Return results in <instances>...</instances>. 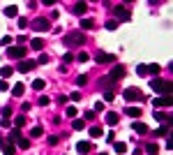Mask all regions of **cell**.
<instances>
[{"label": "cell", "mask_w": 173, "mask_h": 155, "mask_svg": "<svg viewBox=\"0 0 173 155\" xmlns=\"http://www.w3.org/2000/svg\"><path fill=\"white\" fill-rule=\"evenodd\" d=\"M19 139H21V130L12 127V132H9V139H7V141H12V144H14V141H19Z\"/></svg>", "instance_id": "cell-18"}, {"label": "cell", "mask_w": 173, "mask_h": 155, "mask_svg": "<svg viewBox=\"0 0 173 155\" xmlns=\"http://www.w3.org/2000/svg\"><path fill=\"white\" fill-rule=\"evenodd\" d=\"M152 104L157 106V111H159V109H164V106L169 109V106H171V95H157Z\"/></svg>", "instance_id": "cell-7"}, {"label": "cell", "mask_w": 173, "mask_h": 155, "mask_svg": "<svg viewBox=\"0 0 173 155\" xmlns=\"http://www.w3.org/2000/svg\"><path fill=\"white\" fill-rule=\"evenodd\" d=\"M19 28H28V19H23V16H21V19H19Z\"/></svg>", "instance_id": "cell-43"}, {"label": "cell", "mask_w": 173, "mask_h": 155, "mask_svg": "<svg viewBox=\"0 0 173 155\" xmlns=\"http://www.w3.org/2000/svg\"><path fill=\"white\" fill-rule=\"evenodd\" d=\"M122 76H125V65H113V70L109 72V76H106V79H102V83H106V86H111L113 81L122 79Z\"/></svg>", "instance_id": "cell-3"}, {"label": "cell", "mask_w": 173, "mask_h": 155, "mask_svg": "<svg viewBox=\"0 0 173 155\" xmlns=\"http://www.w3.org/2000/svg\"><path fill=\"white\" fill-rule=\"evenodd\" d=\"M104 28H106V30H116V28H118V21H109Z\"/></svg>", "instance_id": "cell-35"}, {"label": "cell", "mask_w": 173, "mask_h": 155, "mask_svg": "<svg viewBox=\"0 0 173 155\" xmlns=\"http://www.w3.org/2000/svg\"><path fill=\"white\" fill-rule=\"evenodd\" d=\"M44 63H49V53H42V56H39L37 65H44Z\"/></svg>", "instance_id": "cell-36"}, {"label": "cell", "mask_w": 173, "mask_h": 155, "mask_svg": "<svg viewBox=\"0 0 173 155\" xmlns=\"http://www.w3.org/2000/svg\"><path fill=\"white\" fill-rule=\"evenodd\" d=\"M86 9H88V5H86V3H76V5H74V9H72V12L81 16V14H86Z\"/></svg>", "instance_id": "cell-16"}, {"label": "cell", "mask_w": 173, "mask_h": 155, "mask_svg": "<svg viewBox=\"0 0 173 155\" xmlns=\"http://www.w3.org/2000/svg\"><path fill=\"white\" fill-rule=\"evenodd\" d=\"M0 148H2L5 155H14L16 153V146L12 144V141H7V139H0Z\"/></svg>", "instance_id": "cell-9"}, {"label": "cell", "mask_w": 173, "mask_h": 155, "mask_svg": "<svg viewBox=\"0 0 173 155\" xmlns=\"http://www.w3.org/2000/svg\"><path fill=\"white\" fill-rule=\"evenodd\" d=\"M102 155H106V153H102Z\"/></svg>", "instance_id": "cell-50"}, {"label": "cell", "mask_w": 173, "mask_h": 155, "mask_svg": "<svg viewBox=\"0 0 173 155\" xmlns=\"http://www.w3.org/2000/svg\"><path fill=\"white\" fill-rule=\"evenodd\" d=\"M125 114L132 116V118H141V106H127V109H125Z\"/></svg>", "instance_id": "cell-13"}, {"label": "cell", "mask_w": 173, "mask_h": 155, "mask_svg": "<svg viewBox=\"0 0 173 155\" xmlns=\"http://www.w3.org/2000/svg\"><path fill=\"white\" fill-rule=\"evenodd\" d=\"M35 67H37V60H23V63L16 65V70H19V72H23V74L30 72V70H35Z\"/></svg>", "instance_id": "cell-8"}, {"label": "cell", "mask_w": 173, "mask_h": 155, "mask_svg": "<svg viewBox=\"0 0 173 155\" xmlns=\"http://www.w3.org/2000/svg\"><path fill=\"white\" fill-rule=\"evenodd\" d=\"M86 83H88V76L86 74H81L79 79H76V86H86Z\"/></svg>", "instance_id": "cell-34"}, {"label": "cell", "mask_w": 173, "mask_h": 155, "mask_svg": "<svg viewBox=\"0 0 173 155\" xmlns=\"http://www.w3.org/2000/svg\"><path fill=\"white\" fill-rule=\"evenodd\" d=\"M122 97L125 100H127V102H136V100H139V102H143V100H146V97H143V93H141V88H125V90H122Z\"/></svg>", "instance_id": "cell-4"}, {"label": "cell", "mask_w": 173, "mask_h": 155, "mask_svg": "<svg viewBox=\"0 0 173 155\" xmlns=\"http://www.w3.org/2000/svg\"><path fill=\"white\" fill-rule=\"evenodd\" d=\"M0 44H2V46H7V44H12V37H9V35H7V37H2V39H0Z\"/></svg>", "instance_id": "cell-41"}, {"label": "cell", "mask_w": 173, "mask_h": 155, "mask_svg": "<svg viewBox=\"0 0 173 155\" xmlns=\"http://www.w3.org/2000/svg\"><path fill=\"white\" fill-rule=\"evenodd\" d=\"M12 72H14V67H9V65H5V67L0 70V74H2V79H7V76H12Z\"/></svg>", "instance_id": "cell-24"}, {"label": "cell", "mask_w": 173, "mask_h": 155, "mask_svg": "<svg viewBox=\"0 0 173 155\" xmlns=\"http://www.w3.org/2000/svg\"><path fill=\"white\" fill-rule=\"evenodd\" d=\"M148 74L157 76V74H159V65H148Z\"/></svg>", "instance_id": "cell-30"}, {"label": "cell", "mask_w": 173, "mask_h": 155, "mask_svg": "<svg viewBox=\"0 0 173 155\" xmlns=\"http://www.w3.org/2000/svg\"><path fill=\"white\" fill-rule=\"evenodd\" d=\"M76 151H79L81 155H88V151H90V144H88V141H79V144H76Z\"/></svg>", "instance_id": "cell-14"}, {"label": "cell", "mask_w": 173, "mask_h": 155, "mask_svg": "<svg viewBox=\"0 0 173 155\" xmlns=\"http://www.w3.org/2000/svg\"><path fill=\"white\" fill-rule=\"evenodd\" d=\"M72 60H74V56H72V53H65V65L72 63Z\"/></svg>", "instance_id": "cell-47"}, {"label": "cell", "mask_w": 173, "mask_h": 155, "mask_svg": "<svg viewBox=\"0 0 173 155\" xmlns=\"http://www.w3.org/2000/svg\"><path fill=\"white\" fill-rule=\"evenodd\" d=\"M95 118V111H86V121H92Z\"/></svg>", "instance_id": "cell-49"}, {"label": "cell", "mask_w": 173, "mask_h": 155, "mask_svg": "<svg viewBox=\"0 0 173 155\" xmlns=\"http://www.w3.org/2000/svg\"><path fill=\"white\" fill-rule=\"evenodd\" d=\"M95 60H97V63H113L116 58H113L111 53H104V51H99L97 56H95Z\"/></svg>", "instance_id": "cell-11"}, {"label": "cell", "mask_w": 173, "mask_h": 155, "mask_svg": "<svg viewBox=\"0 0 173 155\" xmlns=\"http://www.w3.org/2000/svg\"><path fill=\"white\" fill-rule=\"evenodd\" d=\"M26 53H28V46H9V49H7L9 60H21Z\"/></svg>", "instance_id": "cell-5"}, {"label": "cell", "mask_w": 173, "mask_h": 155, "mask_svg": "<svg viewBox=\"0 0 173 155\" xmlns=\"http://www.w3.org/2000/svg\"><path fill=\"white\" fill-rule=\"evenodd\" d=\"M44 134V130H42V125H35V127L30 130V137H42Z\"/></svg>", "instance_id": "cell-26"}, {"label": "cell", "mask_w": 173, "mask_h": 155, "mask_svg": "<svg viewBox=\"0 0 173 155\" xmlns=\"http://www.w3.org/2000/svg\"><path fill=\"white\" fill-rule=\"evenodd\" d=\"M49 19H44V16H39V19H35L32 21V30H37V33H46L49 30Z\"/></svg>", "instance_id": "cell-6"}, {"label": "cell", "mask_w": 173, "mask_h": 155, "mask_svg": "<svg viewBox=\"0 0 173 155\" xmlns=\"http://www.w3.org/2000/svg\"><path fill=\"white\" fill-rule=\"evenodd\" d=\"M116 16H118V21H129V12L122 7V5H118L116 7Z\"/></svg>", "instance_id": "cell-10"}, {"label": "cell", "mask_w": 173, "mask_h": 155, "mask_svg": "<svg viewBox=\"0 0 173 155\" xmlns=\"http://www.w3.org/2000/svg\"><path fill=\"white\" fill-rule=\"evenodd\" d=\"M44 86H46V81H44V79H35V81H32V88H35V90H42Z\"/></svg>", "instance_id": "cell-25"}, {"label": "cell", "mask_w": 173, "mask_h": 155, "mask_svg": "<svg viewBox=\"0 0 173 155\" xmlns=\"http://www.w3.org/2000/svg\"><path fill=\"white\" fill-rule=\"evenodd\" d=\"M19 148L21 151H28V148H30V141L28 139H19Z\"/></svg>", "instance_id": "cell-31"}, {"label": "cell", "mask_w": 173, "mask_h": 155, "mask_svg": "<svg viewBox=\"0 0 173 155\" xmlns=\"http://www.w3.org/2000/svg\"><path fill=\"white\" fill-rule=\"evenodd\" d=\"M72 127H74L76 132H79V130H83V127H86V123H83V121H74V123H72Z\"/></svg>", "instance_id": "cell-33"}, {"label": "cell", "mask_w": 173, "mask_h": 155, "mask_svg": "<svg viewBox=\"0 0 173 155\" xmlns=\"http://www.w3.org/2000/svg\"><path fill=\"white\" fill-rule=\"evenodd\" d=\"M67 116H69V118H74V116H76V106H72V104L67 106Z\"/></svg>", "instance_id": "cell-38"}, {"label": "cell", "mask_w": 173, "mask_h": 155, "mask_svg": "<svg viewBox=\"0 0 173 155\" xmlns=\"http://www.w3.org/2000/svg\"><path fill=\"white\" fill-rule=\"evenodd\" d=\"M39 104L46 106V104H49V97H46V95H42V97H39Z\"/></svg>", "instance_id": "cell-44"}, {"label": "cell", "mask_w": 173, "mask_h": 155, "mask_svg": "<svg viewBox=\"0 0 173 155\" xmlns=\"http://www.w3.org/2000/svg\"><path fill=\"white\" fill-rule=\"evenodd\" d=\"M23 93H26V86H23V83H16V86L12 88V95H14V97H21Z\"/></svg>", "instance_id": "cell-15"}, {"label": "cell", "mask_w": 173, "mask_h": 155, "mask_svg": "<svg viewBox=\"0 0 173 155\" xmlns=\"http://www.w3.org/2000/svg\"><path fill=\"white\" fill-rule=\"evenodd\" d=\"M132 127H134V132H139V134H146L148 132V125L146 123H134Z\"/></svg>", "instance_id": "cell-19"}, {"label": "cell", "mask_w": 173, "mask_h": 155, "mask_svg": "<svg viewBox=\"0 0 173 155\" xmlns=\"http://www.w3.org/2000/svg\"><path fill=\"white\" fill-rule=\"evenodd\" d=\"M166 130H169V125H162V127H157V137H159V134H166Z\"/></svg>", "instance_id": "cell-42"}, {"label": "cell", "mask_w": 173, "mask_h": 155, "mask_svg": "<svg viewBox=\"0 0 173 155\" xmlns=\"http://www.w3.org/2000/svg\"><path fill=\"white\" fill-rule=\"evenodd\" d=\"M113 148H116V153H120V155L127 153V144H125V141H118V144H113Z\"/></svg>", "instance_id": "cell-20"}, {"label": "cell", "mask_w": 173, "mask_h": 155, "mask_svg": "<svg viewBox=\"0 0 173 155\" xmlns=\"http://www.w3.org/2000/svg\"><path fill=\"white\" fill-rule=\"evenodd\" d=\"M136 74H139V76H146V74H148V65H136Z\"/></svg>", "instance_id": "cell-28"}, {"label": "cell", "mask_w": 173, "mask_h": 155, "mask_svg": "<svg viewBox=\"0 0 173 155\" xmlns=\"http://www.w3.org/2000/svg\"><path fill=\"white\" fill-rule=\"evenodd\" d=\"M81 28H83V30L92 28V19H81ZM83 30H81V33H83Z\"/></svg>", "instance_id": "cell-29"}, {"label": "cell", "mask_w": 173, "mask_h": 155, "mask_svg": "<svg viewBox=\"0 0 173 155\" xmlns=\"http://www.w3.org/2000/svg\"><path fill=\"white\" fill-rule=\"evenodd\" d=\"M5 16H9V19L19 16V7H16V5H7V7H5Z\"/></svg>", "instance_id": "cell-12"}, {"label": "cell", "mask_w": 173, "mask_h": 155, "mask_svg": "<svg viewBox=\"0 0 173 155\" xmlns=\"http://www.w3.org/2000/svg\"><path fill=\"white\" fill-rule=\"evenodd\" d=\"M69 97H72V102H79V100H81V95H79V93H72Z\"/></svg>", "instance_id": "cell-46"}, {"label": "cell", "mask_w": 173, "mask_h": 155, "mask_svg": "<svg viewBox=\"0 0 173 155\" xmlns=\"http://www.w3.org/2000/svg\"><path fill=\"white\" fill-rule=\"evenodd\" d=\"M0 90H2V93H5V90H9V83L5 81V79H0Z\"/></svg>", "instance_id": "cell-39"}, {"label": "cell", "mask_w": 173, "mask_h": 155, "mask_svg": "<svg viewBox=\"0 0 173 155\" xmlns=\"http://www.w3.org/2000/svg\"><path fill=\"white\" fill-rule=\"evenodd\" d=\"M102 134H104V130L99 127V125H92L90 127V137H102Z\"/></svg>", "instance_id": "cell-23"}, {"label": "cell", "mask_w": 173, "mask_h": 155, "mask_svg": "<svg viewBox=\"0 0 173 155\" xmlns=\"http://www.w3.org/2000/svg\"><path fill=\"white\" fill-rule=\"evenodd\" d=\"M104 100H106V102H111V100H113V93L106 90V93H104Z\"/></svg>", "instance_id": "cell-45"}, {"label": "cell", "mask_w": 173, "mask_h": 155, "mask_svg": "<svg viewBox=\"0 0 173 155\" xmlns=\"http://www.w3.org/2000/svg\"><path fill=\"white\" fill-rule=\"evenodd\" d=\"M102 109H104V102H95V109H92L95 114H97V111H102Z\"/></svg>", "instance_id": "cell-40"}, {"label": "cell", "mask_w": 173, "mask_h": 155, "mask_svg": "<svg viewBox=\"0 0 173 155\" xmlns=\"http://www.w3.org/2000/svg\"><path fill=\"white\" fill-rule=\"evenodd\" d=\"M150 88L157 95H171V81H164V79H159V76H155L150 81Z\"/></svg>", "instance_id": "cell-1"}, {"label": "cell", "mask_w": 173, "mask_h": 155, "mask_svg": "<svg viewBox=\"0 0 173 155\" xmlns=\"http://www.w3.org/2000/svg\"><path fill=\"white\" fill-rule=\"evenodd\" d=\"M146 153H148V155H157V153H159V146H157V144H148V146H146Z\"/></svg>", "instance_id": "cell-22"}, {"label": "cell", "mask_w": 173, "mask_h": 155, "mask_svg": "<svg viewBox=\"0 0 173 155\" xmlns=\"http://www.w3.org/2000/svg\"><path fill=\"white\" fill-rule=\"evenodd\" d=\"M81 44H86V33L74 30L65 35V46H81Z\"/></svg>", "instance_id": "cell-2"}, {"label": "cell", "mask_w": 173, "mask_h": 155, "mask_svg": "<svg viewBox=\"0 0 173 155\" xmlns=\"http://www.w3.org/2000/svg\"><path fill=\"white\" fill-rule=\"evenodd\" d=\"M30 49H35V51H42V49H44V39L35 37V39L30 42Z\"/></svg>", "instance_id": "cell-17"}, {"label": "cell", "mask_w": 173, "mask_h": 155, "mask_svg": "<svg viewBox=\"0 0 173 155\" xmlns=\"http://www.w3.org/2000/svg\"><path fill=\"white\" fill-rule=\"evenodd\" d=\"M106 123H109V125H116V123H118V114H113V111H111V114H106Z\"/></svg>", "instance_id": "cell-27"}, {"label": "cell", "mask_w": 173, "mask_h": 155, "mask_svg": "<svg viewBox=\"0 0 173 155\" xmlns=\"http://www.w3.org/2000/svg\"><path fill=\"white\" fill-rule=\"evenodd\" d=\"M0 125H2V127H12V121L7 116H2V121H0Z\"/></svg>", "instance_id": "cell-37"}, {"label": "cell", "mask_w": 173, "mask_h": 155, "mask_svg": "<svg viewBox=\"0 0 173 155\" xmlns=\"http://www.w3.org/2000/svg\"><path fill=\"white\" fill-rule=\"evenodd\" d=\"M23 125H26V116L21 114V116H16V118H14V127H16V130H21Z\"/></svg>", "instance_id": "cell-21"}, {"label": "cell", "mask_w": 173, "mask_h": 155, "mask_svg": "<svg viewBox=\"0 0 173 155\" xmlns=\"http://www.w3.org/2000/svg\"><path fill=\"white\" fill-rule=\"evenodd\" d=\"M88 58H90V56H88L86 51H81L79 56H76V60H79V63H88Z\"/></svg>", "instance_id": "cell-32"}, {"label": "cell", "mask_w": 173, "mask_h": 155, "mask_svg": "<svg viewBox=\"0 0 173 155\" xmlns=\"http://www.w3.org/2000/svg\"><path fill=\"white\" fill-rule=\"evenodd\" d=\"M58 144V137H49V146H56Z\"/></svg>", "instance_id": "cell-48"}]
</instances>
